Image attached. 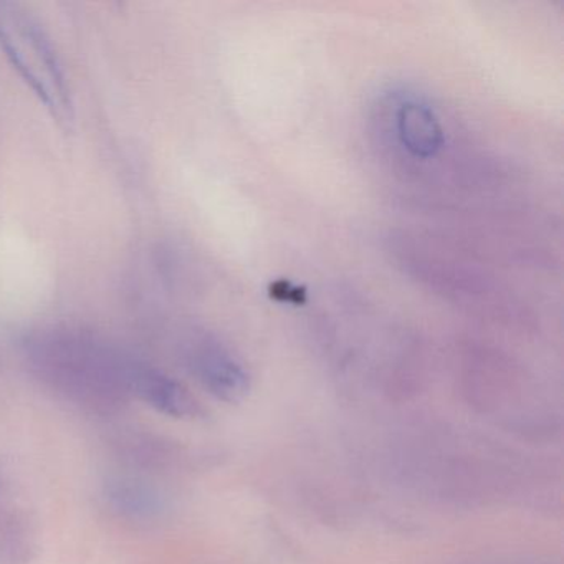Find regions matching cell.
I'll use <instances>...</instances> for the list:
<instances>
[{
    "label": "cell",
    "mask_w": 564,
    "mask_h": 564,
    "mask_svg": "<svg viewBox=\"0 0 564 564\" xmlns=\"http://www.w3.org/2000/svg\"><path fill=\"white\" fill-rule=\"evenodd\" d=\"M31 371L74 404L107 414L127 401L133 356L91 332L52 326L22 343Z\"/></svg>",
    "instance_id": "1"
},
{
    "label": "cell",
    "mask_w": 564,
    "mask_h": 564,
    "mask_svg": "<svg viewBox=\"0 0 564 564\" xmlns=\"http://www.w3.org/2000/svg\"><path fill=\"white\" fill-rule=\"evenodd\" d=\"M0 51L62 130L74 127V101L51 39L22 6L0 2Z\"/></svg>",
    "instance_id": "2"
},
{
    "label": "cell",
    "mask_w": 564,
    "mask_h": 564,
    "mask_svg": "<svg viewBox=\"0 0 564 564\" xmlns=\"http://www.w3.org/2000/svg\"><path fill=\"white\" fill-rule=\"evenodd\" d=\"M381 130L395 154L429 163L447 147V131L437 108L415 91H389L382 100Z\"/></svg>",
    "instance_id": "3"
},
{
    "label": "cell",
    "mask_w": 564,
    "mask_h": 564,
    "mask_svg": "<svg viewBox=\"0 0 564 564\" xmlns=\"http://www.w3.org/2000/svg\"><path fill=\"white\" fill-rule=\"evenodd\" d=\"M184 359L197 381L219 401L239 402L246 398L249 372L219 339L206 333L191 336L184 346Z\"/></svg>",
    "instance_id": "4"
},
{
    "label": "cell",
    "mask_w": 564,
    "mask_h": 564,
    "mask_svg": "<svg viewBox=\"0 0 564 564\" xmlns=\"http://www.w3.org/2000/svg\"><path fill=\"white\" fill-rule=\"evenodd\" d=\"M130 392L171 417L193 419L203 412L199 402L181 382L137 358L131 365Z\"/></svg>",
    "instance_id": "5"
},
{
    "label": "cell",
    "mask_w": 564,
    "mask_h": 564,
    "mask_svg": "<svg viewBox=\"0 0 564 564\" xmlns=\"http://www.w3.org/2000/svg\"><path fill=\"white\" fill-rule=\"evenodd\" d=\"M34 534L28 514L12 495L11 480L0 468V564H29Z\"/></svg>",
    "instance_id": "6"
},
{
    "label": "cell",
    "mask_w": 564,
    "mask_h": 564,
    "mask_svg": "<svg viewBox=\"0 0 564 564\" xmlns=\"http://www.w3.org/2000/svg\"><path fill=\"white\" fill-rule=\"evenodd\" d=\"M104 500L118 517L134 523H148L163 514V495L147 481L133 477H115L105 484Z\"/></svg>",
    "instance_id": "7"
}]
</instances>
